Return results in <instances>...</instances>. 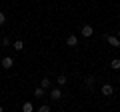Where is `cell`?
Segmentation results:
<instances>
[{"label": "cell", "mask_w": 120, "mask_h": 112, "mask_svg": "<svg viewBox=\"0 0 120 112\" xmlns=\"http://www.w3.org/2000/svg\"><path fill=\"white\" fill-rule=\"evenodd\" d=\"M0 64H2V68H4V70H10L14 66V58H12V56H4Z\"/></svg>", "instance_id": "cell-1"}, {"label": "cell", "mask_w": 120, "mask_h": 112, "mask_svg": "<svg viewBox=\"0 0 120 112\" xmlns=\"http://www.w3.org/2000/svg\"><path fill=\"white\" fill-rule=\"evenodd\" d=\"M106 42L114 48H120V38L118 36H112V34H106Z\"/></svg>", "instance_id": "cell-2"}, {"label": "cell", "mask_w": 120, "mask_h": 112, "mask_svg": "<svg viewBox=\"0 0 120 112\" xmlns=\"http://www.w3.org/2000/svg\"><path fill=\"white\" fill-rule=\"evenodd\" d=\"M92 34H94V28H92L90 24H84V26H82V36H84V38H90Z\"/></svg>", "instance_id": "cell-3"}, {"label": "cell", "mask_w": 120, "mask_h": 112, "mask_svg": "<svg viewBox=\"0 0 120 112\" xmlns=\"http://www.w3.org/2000/svg\"><path fill=\"white\" fill-rule=\"evenodd\" d=\"M50 98L54 100V102H58V100L62 98V90H60V88H52L50 90Z\"/></svg>", "instance_id": "cell-4"}, {"label": "cell", "mask_w": 120, "mask_h": 112, "mask_svg": "<svg viewBox=\"0 0 120 112\" xmlns=\"http://www.w3.org/2000/svg\"><path fill=\"white\" fill-rule=\"evenodd\" d=\"M66 44H68L70 48L78 46V36H76V34H68V38H66Z\"/></svg>", "instance_id": "cell-5"}, {"label": "cell", "mask_w": 120, "mask_h": 112, "mask_svg": "<svg viewBox=\"0 0 120 112\" xmlns=\"http://www.w3.org/2000/svg\"><path fill=\"white\" fill-rule=\"evenodd\" d=\"M100 92H102L104 96H112V92H114V88H112V84H102V88H100Z\"/></svg>", "instance_id": "cell-6"}, {"label": "cell", "mask_w": 120, "mask_h": 112, "mask_svg": "<svg viewBox=\"0 0 120 112\" xmlns=\"http://www.w3.org/2000/svg\"><path fill=\"white\" fill-rule=\"evenodd\" d=\"M44 94H46V88H42V86H36L34 88V96H36V98H42Z\"/></svg>", "instance_id": "cell-7"}, {"label": "cell", "mask_w": 120, "mask_h": 112, "mask_svg": "<svg viewBox=\"0 0 120 112\" xmlns=\"http://www.w3.org/2000/svg\"><path fill=\"white\" fill-rule=\"evenodd\" d=\"M22 112H34V104L32 102H24L22 104Z\"/></svg>", "instance_id": "cell-8"}, {"label": "cell", "mask_w": 120, "mask_h": 112, "mask_svg": "<svg viewBox=\"0 0 120 112\" xmlns=\"http://www.w3.org/2000/svg\"><path fill=\"white\" fill-rule=\"evenodd\" d=\"M12 46H14V50H18V52H20V50H24V42H22V40H14V42H12Z\"/></svg>", "instance_id": "cell-9"}, {"label": "cell", "mask_w": 120, "mask_h": 112, "mask_svg": "<svg viewBox=\"0 0 120 112\" xmlns=\"http://www.w3.org/2000/svg\"><path fill=\"white\" fill-rule=\"evenodd\" d=\"M56 82H58V86H66V84H68V78H66L64 74H60V76H58V80H56Z\"/></svg>", "instance_id": "cell-10"}, {"label": "cell", "mask_w": 120, "mask_h": 112, "mask_svg": "<svg viewBox=\"0 0 120 112\" xmlns=\"http://www.w3.org/2000/svg\"><path fill=\"white\" fill-rule=\"evenodd\" d=\"M40 86H42V88H46V90H48V88L52 86V82H50V78H42V80H40Z\"/></svg>", "instance_id": "cell-11"}, {"label": "cell", "mask_w": 120, "mask_h": 112, "mask_svg": "<svg viewBox=\"0 0 120 112\" xmlns=\"http://www.w3.org/2000/svg\"><path fill=\"white\" fill-rule=\"evenodd\" d=\"M110 68L112 70H120V58H114V60L110 62Z\"/></svg>", "instance_id": "cell-12"}, {"label": "cell", "mask_w": 120, "mask_h": 112, "mask_svg": "<svg viewBox=\"0 0 120 112\" xmlns=\"http://www.w3.org/2000/svg\"><path fill=\"white\" fill-rule=\"evenodd\" d=\"M86 86H88V88H92V86H94V78H92V76H88V78H86Z\"/></svg>", "instance_id": "cell-13"}, {"label": "cell", "mask_w": 120, "mask_h": 112, "mask_svg": "<svg viewBox=\"0 0 120 112\" xmlns=\"http://www.w3.org/2000/svg\"><path fill=\"white\" fill-rule=\"evenodd\" d=\"M38 112H50V106H48V104H42V106L38 108Z\"/></svg>", "instance_id": "cell-14"}, {"label": "cell", "mask_w": 120, "mask_h": 112, "mask_svg": "<svg viewBox=\"0 0 120 112\" xmlns=\"http://www.w3.org/2000/svg\"><path fill=\"white\" fill-rule=\"evenodd\" d=\"M6 24V16H4V12H0V26H4Z\"/></svg>", "instance_id": "cell-15"}, {"label": "cell", "mask_w": 120, "mask_h": 112, "mask_svg": "<svg viewBox=\"0 0 120 112\" xmlns=\"http://www.w3.org/2000/svg\"><path fill=\"white\" fill-rule=\"evenodd\" d=\"M8 44H10V38H6V36H4V38H2V46H8Z\"/></svg>", "instance_id": "cell-16"}, {"label": "cell", "mask_w": 120, "mask_h": 112, "mask_svg": "<svg viewBox=\"0 0 120 112\" xmlns=\"http://www.w3.org/2000/svg\"><path fill=\"white\" fill-rule=\"evenodd\" d=\"M2 110H4V106H0V112H2Z\"/></svg>", "instance_id": "cell-17"}, {"label": "cell", "mask_w": 120, "mask_h": 112, "mask_svg": "<svg viewBox=\"0 0 120 112\" xmlns=\"http://www.w3.org/2000/svg\"><path fill=\"white\" fill-rule=\"evenodd\" d=\"M118 84H120V78H118Z\"/></svg>", "instance_id": "cell-18"}]
</instances>
